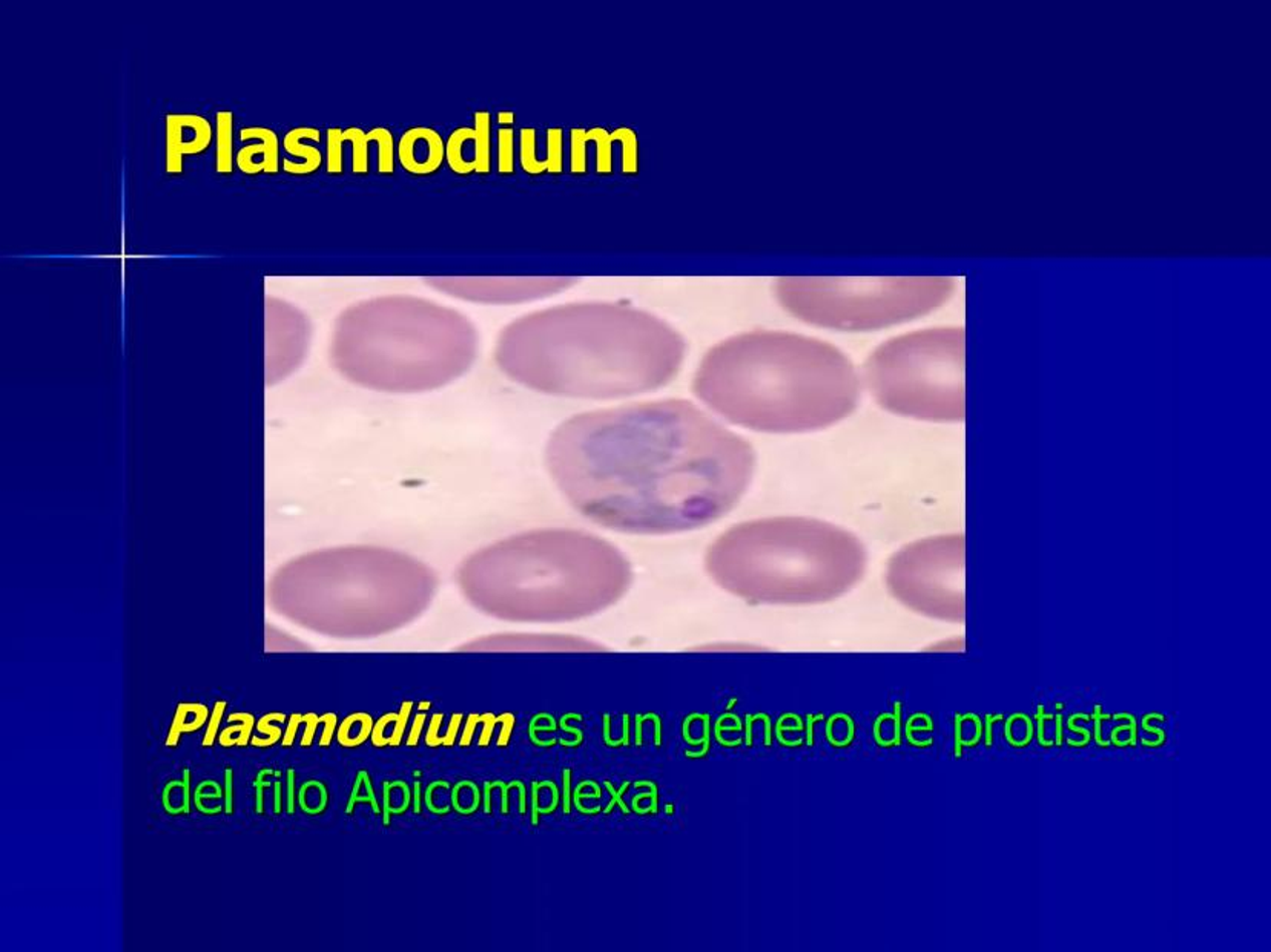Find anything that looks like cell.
<instances>
[{"label": "cell", "mask_w": 1271, "mask_h": 952, "mask_svg": "<svg viewBox=\"0 0 1271 952\" xmlns=\"http://www.w3.org/2000/svg\"><path fill=\"white\" fill-rule=\"evenodd\" d=\"M547 465L592 522L670 535L726 516L748 490L755 454L696 405L664 399L569 419L550 437Z\"/></svg>", "instance_id": "cell-1"}, {"label": "cell", "mask_w": 1271, "mask_h": 952, "mask_svg": "<svg viewBox=\"0 0 1271 952\" xmlns=\"http://www.w3.org/2000/svg\"><path fill=\"white\" fill-rule=\"evenodd\" d=\"M680 333L656 315L613 303H572L504 327L498 367L518 384L567 398L618 399L673 381L685 359Z\"/></svg>", "instance_id": "cell-2"}, {"label": "cell", "mask_w": 1271, "mask_h": 952, "mask_svg": "<svg viewBox=\"0 0 1271 952\" xmlns=\"http://www.w3.org/2000/svg\"><path fill=\"white\" fill-rule=\"evenodd\" d=\"M693 392L731 424L763 433H808L853 415L860 379L851 359L827 341L754 330L703 356Z\"/></svg>", "instance_id": "cell-3"}, {"label": "cell", "mask_w": 1271, "mask_h": 952, "mask_svg": "<svg viewBox=\"0 0 1271 952\" xmlns=\"http://www.w3.org/2000/svg\"><path fill=\"white\" fill-rule=\"evenodd\" d=\"M633 572L616 546L587 532L540 529L506 538L464 561L457 583L486 615L564 623L618 603Z\"/></svg>", "instance_id": "cell-4"}, {"label": "cell", "mask_w": 1271, "mask_h": 952, "mask_svg": "<svg viewBox=\"0 0 1271 952\" xmlns=\"http://www.w3.org/2000/svg\"><path fill=\"white\" fill-rule=\"evenodd\" d=\"M476 327L427 298L384 295L349 307L335 324L330 356L353 384L387 393L441 389L473 366Z\"/></svg>", "instance_id": "cell-5"}, {"label": "cell", "mask_w": 1271, "mask_h": 952, "mask_svg": "<svg viewBox=\"0 0 1271 952\" xmlns=\"http://www.w3.org/2000/svg\"><path fill=\"white\" fill-rule=\"evenodd\" d=\"M853 532L808 517H771L723 532L705 555L717 586L752 604L805 606L848 594L867 572Z\"/></svg>", "instance_id": "cell-6"}, {"label": "cell", "mask_w": 1271, "mask_h": 952, "mask_svg": "<svg viewBox=\"0 0 1271 952\" xmlns=\"http://www.w3.org/2000/svg\"><path fill=\"white\" fill-rule=\"evenodd\" d=\"M436 577L392 549L349 546L312 552L283 566L272 600L306 623L341 636L370 638L413 623L430 606Z\"/></svg>", "instance_id": "cell-7"}, {"label": "cell", "mask_w": 1271, "mask_h": 952, "mask_svg": "<svg viewBox=\"0 0 1271 952\" xmlns=\"http://www.w3.org/2000/svg\"><path fill=\"white\" fill-rule=\"evenodd\" d=\"M964 330H919L886 341L865 364L868 390L894 415L928 422H960L964 399Z\"/></svg>", "instance_id": "cell-8"}, {"label": "cell", "mask_w": 1271, "mask_h": 952, "mask_svg": "<svg viewBox=\"0 0 1271 952\" xmlns=\"http://www.w3.org/2000/svg\"><path fill=\"white\" fill-rule=\"evenodd\" d=\"M954 283L934 277H783L775 298L811 326L871 332L931 314L951 298Z\"/></svg>", "instance_id": "cell-9"}, {"label": "cell", "mask_w": 1271, "mask_h": 952, "mask_svg": "<svg viewBox=\"0 0 1271 952\" xmlns=\"http://www.w3.org/2000/svg\"><path fill=\"white\" fill-rule=\"evenodd\" d=\"M886 584L914 612L961 621L964 615V535L923 538L889 560Z\"/></svg>", "instance_id": "cell-10"}, {"label": "cell", "mask_w": 1271, "mask_h": 952, "mask_svg": "<svg viewBox=\"0 0 1271 952\" xmlns=\"http://www.w3.org/2000/svg\"><path fill=\"white\" fill-rule=\"evenodd\" d=\"M424 285L456 300L489 306L530 303L563 294L576 277H428Z\"/></svg>", "instance_id": "cell-11"}, {"label": "cell", "mask_w": 1271, "mask_h": 952, "mask_svg": "<svg viewBox=\"0 0 1271 952\" xmlns=\"http://www.w3.org/2000/svg\"><path fill=\"white\" fill-rule=\"evenodd\" d=\"M492 117L474 114L473 126L457 127L445 143V160L454 173H488L492 166Z\"/></svg>", "instance_id": "cell-12"}, {"label": "cell", "mask_w": 1271, "mask_h": 952, "mask_svg": "<svg viewBox=\"0 0 1271 952\" xmlns=\"http://www.w3.org/2000/svg\"><path fill=\"white\" fill-rule=\"evenodd\" d=\"M459 650L467 652H596L604 650L596 642L566 635H495L468 642Z\"/></svg>", "instance_id": "cell-13"}, {"label": "cell", "mask_w": 1271, "mask_h": 952, "mask_svg": "<svg viewBox=\"0 0 1271 952\" xmlns=\"http://www.w3.org/2000/svg\"><path fill=\"white\" fill-rule=\"evenodd\" d=\"M213 140V127L205 117L196 114H171L167 117V172H184L187 155L203 152Z\"/></svg>", "instance_id": "cell-14"}, {"label": "cell", "mask_w": 1271, "mask_h": 952, "mask_svg": "<svg viewBox=\"0 0 1271 952\" xmlns=\"http://www.w3.org/2000/svg\"><path fill=\"white\" fill-rule=\"evenodd\" d=\"M398 160L405 172L430 175L444 163V140L431 127H413L399 138Z\"/></svg>", "instance_id": "cell-15"}, {"label": "cell", "mask_w": 1271, "mask_h": 952, "mask_svg": "<svg viewBox=\"0 0 1271 952\" xmlns=\"http://www.w3.org/2000/svg\"><path fill=\"white\" fill-rule=\"evenodd\" d=\"M242 140H251V138H259L260 144H249L242 147L237 153V167L246 173L257 155H263L265 158V172L277 173L278 161H280V143H278L277 134L269 127H246L240 131Z\"/></svg>", "instance_id": "cell-16"}, {"label": "cell", "mask_w": 1271, "mask_h": 952, "mask_svg": "<svg viewBox=\"0 0 1271 952\" xmlns=\"http://www.w3.org/2000/svg\"><path fill=\"white\" fill-rule=\"evenodd\" d=\"M301 138H309V140L320 143L321 134L314 127H297V129H292L285 135L283 146H285L286 152L295 155V157L304 158V163H291L289 160L283 161V170L288 173H294V175H308V173L320 169L321 163H323V155H321L320 150L317 147L301 144Z\"/></svg>", "instance_id": "cell-17"}, {"label": "cell", "mask_w": 1271, "mask_h": 952, "mask_svg": "<svg viewBox=\"0 0 1271 952\" xmlns=\"http://www.w3.org/2000/svg\"><path fill=\"white\" fill-rule=\"evenodd\" d=\"M344 141H350L353 144L352 163L355 173H366L369 169V144L372 141L386 144V146H395L393 135L384 127H375L370 132H363L358 127H350L343 131V143Z\"/></svg>", "instance_id": "cell-18"}, {"label": "cell", "mask_w": 1271, "mask_h": 952, "mask_svg": "<svg viewBox=\"0 0 1271 952\" xmlns=\"http://www.w3.org/2000/svg\"><path fill=\"white\" fill-rule=\"evenodd\" d=\"M210 715V708L205 704H200V702H184V704L177 705L176 715H174L173 725H171L165 746L171 749L177 748L182 735L200 731L203 726L207 725Z\"/></svg>", "instance_id": "cell-19"}, {"label": "cell", "mask_w": 1271, "mask_h": 952, "mask_svg": "<svg viewBox=\"0 0 1271 952\" xmlns=\"http://www.w3.org/2000/svg\"><path fill=\"white\" fill-rule=\"evenodd\" d=\"M216 169L219 173H231L234 170V114L231 111H220L216 115Z\"/></svg>", "instance_id": "cell-20"}, {"label": "cell", "mask_w": 1271, "mask_h": 952, "mask_svg": "<svg viewBox=\"0 0 1271 952\" xmlns=\"http://www.w3.org/2000/svg\"><path fill=\"white\" fill-rule=\"evenodd\" d=\"M162 804L165 812L171 816L190 815L193 807L191 798V770L184 769L182 780H173L165 786L162 793Z\"/></svg>", "instance_id": "cell-21"}, {"label": "cell", "mask_w": 1271, "mask_h": 952, "mask_svg": "<svg viewBox=\"0 0 1271 952\" xmlns=\"http://www.w3.org/2000/svg\"><path fill=\"white\" fill-rule=\"evenodd\" d=\"M228 723H239V725L231 726L223 729L219 735V744L222 748H248L251 744L252 732L256 728V718L254 715L233 713L229 715Z\"/></svg>", "instance_id": "cell-22"}, {"label": "cell", "mask_w": 1271, "mask_h": 952, "mask_svg": "<svg viewBox=\"0 0 1271 952\" xmlns=\"http://www.w3.org/2000/svg\"><path fill=\"white\" fill-rule=\"evenodd\" d=\"M298 806L306 815H318L326 809L327 792L318 781H308L298 790Z\"/></svg>", "instance_id": "cell-23"}, {"label": "cell", "mask_w": 1271, "mask_h": 952, "mask_svg": "<svg viewBox=\"0 0 1271 952\" xmlns=\"http://www.w3.org/2000/svg\"><path fill=\"white\" fill-rule=\"evenodd\" d=\"M343 131L332 127L327 131V172H343Z\"/></svg>", "instance_id": "cell-24"}, {"label": "cell", "mask_w": 1271, "mask_h": 952, "mask_svg": "<svg viewBox=\"0 0 1271 952\" xmlns=\"http://www.w3.org/2000/svg\"><path fill=\"white\" fill-rule=\"evenodd\" d=\"M257 732L265 735V738L254 735L251 738V744L254 748H272L278 741L283 740L282 729L278 728V726H272L271 723L266 722L265 718H260L259 723H257Z\"/></svg>", "instance_id": "cell-25"}, {"label": "cell", "mask_w": 1271, "mask_h": 952, "mask_svg": "<svg viewBox=\"0 0 1271 952\" xmlns=\"http://www.w3.org/2000/svg\"><path fill=\"white\" fill-rule=\"evenodd\" d=\"M226 707H228V702L226 701H216V704H214L213 711H211L210 715V720H208L207 735L203 737V748H213L214 743H216Z\"/></svg>", "instance_id": "cell-26"}, {"label": "cell", "mask_w": 1271, "mask_h": 952, "mask_svg": "<svg viewBox=\"0 0 1271 952\" xmlns=\"http://www.w3.org/2000/svg\"><path fill=\"white\" fill-rule=\"evenodd\" d=\"M223 796H225V793H223L222 786L217 781H202L194 790V806L200 812L203 807V801L223 800Z\"/></svg>", "instance_id": "cell-27"}, {"label": "cell", "mask_w": 1271, "mask_h": 952, "mask_svg": "<svg viewBox=\"0 0 1271 952\" xmlns=\"http://www.w3.org/2000/svg\"><path fill=\"white\" fill-rule=\"evenodd\" d=\"M269 777L280 778L282 777V772H280V770L263 769L260 770L259 775H257L256 781H254L257 815H263V813H265V790L271 786V783L268 781Z\"/></svg>", "instance_id": "cell-28"}, {"label": "cell", "mask_w": 1271, "mask_h": 952, "mask_svg": "<svg viewBox=\"0 0 1271 952\" xmlns=\"http://www.w3.org/2000/svg\"><path fill=\"white\" fill-rule=\"evenodd\" d=\"M223 801H225V813L228 816L234 813V770L233 767L225 769V789H223Z\"/></svg>", "instance_id": "cell-29"}, {"label": "cell", "mask_w": 1271, "mask_h": 952, "mask_svg": "<svg viewBox=\"0 0 1271 952\" xmlns=\"http://www.w3.org/2000/svg\"><path fill=\"white\" fill-rule=\"evenodd\" d=\"M303 723L306 728H304L303 738H301V748H309L312 741H314L315 732H317L318 725L321 722L317 715L306 713L303 715Z\"/></svg>", "instance_id": "cell-30"}, {"label": "cell", "mask_w": 1271, "mask_h": 952, "mask_svg": "<svg viewBox=\"0 0 1271 952\" xmlns=\"http://www.w3.org/2000/svg\"><path fill=\"white\" fill-rule=\"evenodd\" d=\"M301 723H303V715L294 713L289 718L288 728H286L285 735H283V748H292L294 746L295 737H297Z\"/></svg>", "instance_id": "cell-31"}, {"label": "cell", "mask_w": 1271, "mask_h": 952, "mask_svg": "<svg viewBox=\"0 0 1271 952\" xmlns=\"http://www.w3.org/2000/svg\"><path fill=\"white\" fill-rule=\"evenodd\" d=\"M320 722L324 723V732L323 737H321L320 746L321 748H327V746H330V743H332L335 726H337V718H335V715L326 713L320 718Z\"/></svg>", "instance_id": "cell-32"}, {"label": "cell", "mask_w": 1271, "mask_h": 952, "mask_svg": "<svg viewBox=\"0 0 1271 952\" xmlns=\"http://www.w3.org/2000/svg\"><path fill=\"white\" fill-rule=\"evenodd\" d=\"M286 778H288V796H286V809L288 810L286 812H288V815H294L295 801H297V795H295V770L289 769L288 777Z\"/></svg>", "instance_id": "cell-33"}, {"label": "cell", "mask_w": 1271, "mask_h": 952, "mask_svg": "<svg viewBox=\"0 0 1271 952\" xmlns=\"http://www.w3.org/2000/svg\"><path fill=\"white\" fill-rule=\"evenodd\" d=\"M282 798H283L282 783H280V781H275L274 783V813L277 816L280 815V813H282V806H283Z\"/></svg>", "instance_id": "cell-34"}]
</instances>
